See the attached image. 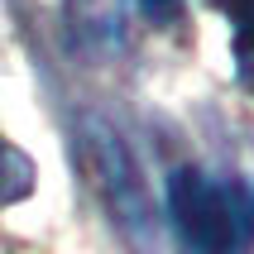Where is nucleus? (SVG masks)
I'll use <instances>...</instances> for the list:
<instances>
[{
  "label": "nucleus",
  "mask_w": 254,
  "mask_h": 254,
  "mask_svg": "<svg viewBox=\"0 0 254 254\" xmlns=\"http://www.w3.org/2000/svg\"><path fill=\"white\" fill-rule=\"evenodd\" d=\"M168 211L178 221V235L192 254H235L240 245V216L226 201V192L206 183V173L178 168L168 178Z\"/></svg>",
  "instance_id": "f257e3e1"
},
{
  "label": "nucleus",
  "mask_w": 254,
  "mask_h": 254,
  "mask_svg": "<svg viewBox=\"0 0 254 254\" xmlns=\"http://www.w3.org/2000/svg\"><path fill=\"white\" fill-rule=\"evenodd\" d=\"M72 14L86 34H101V39H120V0H96V5H82L72 0Z\"/></svg>",
  "instance_id": "f03ea898"
},
{
  "label": "nucleus",
  "mask_w": 254,
  "mask_h": 254,
  "mask_svg": "<svg viewBox=\"0 0 254 254\" xmlns=\"http://www.w3.org/2000/svg\"><path fill=\"white\" fill-rule=\"evenodd\" d=\"M216 5L230 14V24H235V43L254 39V0H216Z\"/></svg>",
  "instance_id": "7ed1b4c3"
},
{
  "label": "nucleus",
  "mask_w": 254,
  "mask_h": 254,
  "mask_svg": "<svg viewBox=\"0 0 254 254\" xmlns=\"http://www.w3.org/2000/svg\"><path fill=\"white\" fill-rule=\"evenodd\" d=\"M235 58H240V77H245V86L254 91V39L235 43Z\"/></svg>",
  "instance_id": "20e7f679"
},
{
  "label": "nucleus",
  "mask_w": 254,
  "mask_h": 254,
  "mask_svg": "<svg viewBox=\"0 0 254 254\" xmlns=\"http://www.w3.org/2000/svg\"><path fill=\"white\" fill-rule=\"evenodd\" d=\"M144 14H154V19H173V14L183 10V0H139Z\"/></svg>",
  "instance_id": "39448f33"
}]
</instances>
